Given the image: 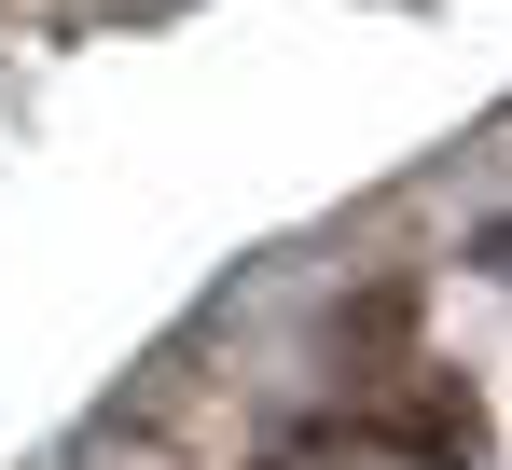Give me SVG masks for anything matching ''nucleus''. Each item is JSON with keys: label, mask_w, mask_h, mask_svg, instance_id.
Segmentation results:
<instances>
[{"label": "nucleus", "mask_w": 512, "mask_h": 470, "mask_svg": "<svg viewBox=\"0 0 512 470\" xmlns=\"http://www.w3.org/2000/svg\"><path fill=\"white\" fill-rule=\"evenodd\" d=\"M360 443H388V457H416V470H471L485 457V401L457 388V374H402V388L360 401Z\"/></svg>", "instance_id": "1"}, {"label": "nucleus", "mask_w": 512, "mask_h": 470, "mask_svg": "<svg viewBox=\"0 0 512 470\" xmlns=\"http://www.w3.org/2000/svg\"><path fill=\"white\" fill-rule=\"evenodd\" d=\"M471 263H485V277H512V222H485V235H471Z\"/></svg>", "instance_id": "2"}]
</instances>
